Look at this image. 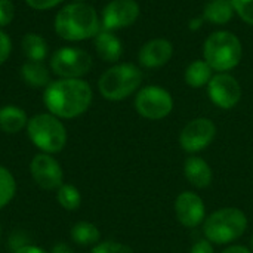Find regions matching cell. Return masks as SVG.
Here are the masks:
<instances>
[{"label":"cell","instance_id":"1","mask_svg":"<svg viewBox=\"0 0 253 253\" xmlns=\"http://www.w3.org/2000/svg\"><path fill=\"white\" fill-rule=\"evenodd\" d=\"M43 101L55 117L74 119L89 108L92 89L82 79H59L46 86Z\"/></svg>","mask_w":253,"mask_h":253},{"label":"cell","instance_id":"2","mask_svg":"<svg viewBox=\"0 0 253 253\" xmlns=\"http://www.w3.org/2000/svg\"><path fill=\"white\" fill-rule=\"evenodd\" d=\"M56 34L68 42H80L95 37L101 31L96 10L87 3H70L55 18Z\"/></svg>","mask_w":253,"mask_h":253},{"label":"cell","instance_id":"3","mask_svg":"<svg viewBox=\"0 0 253 253\" xmlns=\"http://www.w3.org/2000/svg\"><path fill=\"white\" fill-rule=\"evenodd\" d=\"M246 228L248 218L240 209L224 208L206 218L203 231L211 243L227 245L240 239Z\"/></svg>","mask_w":253,"mask_h":253},{"label":"cell","instance_id":"4","mask_svg":"<svg viewBox=\"0 0 253 253\" xmlns=\"http://www.w3.org/2000/svg\"><path fill=\"white\" fill-rule=\"evenodd\" d=\"M205 61L216 71H228L242 59V43L230 31H216L205 42Z\"/></svg>","mask_w":253,"mask_h":253},{"label":"cell","instance_id":"5","mask_svg":"<svg viewBox=\"0 0 253 253\" xmlns=\"http://www.w3.org/2000/svg\"><path fill=\"white\" fill-rule=\"evenodd\" d=\"M142 82V73L133 64H117L108 68L99 79L101 95L108 101H122L132 95Z\"/></svg>","mask_w":253,"mask_h":253},{"label":"cell","instance_id":"6","mask_svg":"<svg viewBox=\"0 0 253 253\" xmlns=\"http://www.w3.org/2000/svg\"><path fill=\"white\" fill-rule=\"evenodd\" d=\"M31 142L46 154L59 153L67 144V130L53 114H37L27 123Z\"/></svg>","mask_w":253,"mask_h":253},{"label":"cell","instance_id":"7","mask_svg":"<svg viewBox=\"0 0 253 253\" xmlns=\"http://www.w3.org/2000/svg\"><path fill=\"white\" fill-rule=\"evenodd\" d=\"M92 56L79 47H61L50 58L52 71L62 79H79L92 68Z\"/></svg>","mask_w":253,"mask_h":253},{"label":"cell","instance_id":"8","mask_svg":"<svg viewBox=\"0 0 253 253\" xmlns=\"http://www.w3.org/2000/svg\"><path fill=\"white\" fill-rule=\"evenodd\" d=\"M136 111L150 120H160L170 114L173 99L170 93L159 86H147L141 89L135 98Z\"/></svg>","mask_w":253,"mask_h":253},{"label":"cell","instance_id":"9","mask_svg":"<svg viewBox=\"0 0 253 253\" xmlns=\"http://www.w3.org/2000/svg\"><path fill=\"white\" fill-rule=\"evenodd\" d=\"M216 135V126L209 119H194L179 135V145L187 153H197L209 147Z\"/></svg>","mask_w":253,"mask_h":253},{"label":"cell","instance_id":"10","mask_svg":"<svg viewBox=\"0 0 253 253\" xmlns=\"http://www.w3.org/2000/svg\"><path fill=\"white\" fill-rule=\"evenodd\" d=\"M30 172L34 182L43 190H55L62 185V168L50 154L34 156L30 163Z\"/></svg>","mask_w":253,"mask_h":253},{"label":"cell","instance_id":"11","mask_svg":"<svg viewBox=\"0 0 253 253\" xmlns=\"http://www.w3.org/2000/svg\"><path fill=\"white\" fill-rule=\"evenodd\" d=\"M139 16V6L135 0H111L102 10V30H119L132 25Z\"/></svg>","mask_w":253,"mask_h":253},{"label":"cell","instance_id":"12","mask_svg":"<svg viewBox=\"0 0 253 253\" xmlns=\"http://www.w3.org/2000/svg\"><path fill=\"white\" fill-rule=\"evenodd\" d=\"M208 92L212 102L224 110L236 107L242 98V87L239 82L233 76L225 73L211 79L208 84Z\"/></svg>","mask_w":253,"mask_h":253},{"label":"cell","instance_id":"13","mask_svg":"<svg viewBox=\"0 0 253 253\" xmlns=\"http://www.w3.org/2000/svg\"><path fill=\"white\" fill-rule=\"evenodd\" d=\"M175 213H176L178 221L184 227L196 228L205 221L206 209H205L203 200L197 194H194L191 191H185L176 197Z\"/></svg>","mask_w":253,"mask_h":253},{"label":"cell","instance_id":"14","mask_svg":"<svg viewBox=\"0 0 253 253\" xmlns=\"http://www.w3.org/2000/svg\"><path fill=\"white\" fill-rule=\"evenodd\" d=\"M173 53L172 43L165 39H154L145 43L139 50V62L145 68H157L165 65Z\"/></svg>","mask_w":253,"mask_h":253},{"label":"cell","instance_id":"15","mask_svg":"<svg viewBox=\"0 0 253 253\" xmlns=\"http://www.w3.org/2000/svg\"><path fill=\"white\" fill-rule=\"evenodd\" d=\"M184 173L196 188H206L212 184V169L202 157H188L184 163Z\"/></svg>","mask_w":253,"mask_h":253},{"label":"cell","instance_id":"16","mask_svg":"<svg viewBox=\"0 0 253 253\" xmlns=\"http://www.w3.org/2000/svg\"><path fill=\"white\" fill-rule=\"evenodd\" d=\"M95 49L99 58L107 62L119 61L123 53V44L120 39L108 30H101L95 36Z\"/></svg>","mask_w":253,"mask_h":253},{"label":"cell","instance_id":"17","mask_svg":"<svg viewBox=\"0 0 253 253\" xmlns=\"http://www.w3.org/2000/svg\"><path fill=\"white\" fill-rule=\"evenodd\" d=\"M27 114L24 110L15 105H6L0 108V130L6 133H18L27 126Z\"/></svg>","mask_w":253,"mask_h":253},{"label":"cell","instance_id":"18","mask_svg":"<svg viewBox=\"0 0 253 253\" xmlns=\"http://www.w3.org/2000/svg\"><path fill=\"white\" fill-rule=\"evenodd\" d=\"M234 15V6L231 0H209L205 6L203 18L212 24L224 25Z\"/></svg>","mask_w":253,"mask_h":253},{"label":"cell","instance_id":"19","mask_svg":"<svg viewBox=\"0 0 253 253\" xmlns=\"http://www.w3.org/2000/svg\"><path fill=\"white\" fill-rule=\"evenodd\" d=\"M21 76L33 87H46L50 83V74L43 62L28 61L21 68Z\"/></svg>","mask_w":253,"mask_h":253},{"label":"cell","instance_id":"20","mask_svg":"<svg viewBox=\"0 0 253 253\" xmlns=\"http://www.w3.org/2000/svg\"><path fill=\"white\" fill-rule=\"evenodd\" d=\"M22 50L28 61H36V62H43V59L47 55V43L46 40L34 33H27L22 37Z\"/></svg>","mask_w":253,"mask_h":253},{"label":"cell","instance_id":"21","mask_svg":"<svg viewBox=\"0 0 253 253\" xmlns=\"http://www.w3.org/2000/svg\"><path fill=\"white\" fill-rule=\"evenodd\" d=\"M212 71V67L206 61H194L185 70V82L191 87H202L209 84Z\"/></svg>","mask_w":253,"mask_h":253},{"label":"cell","instance_id":"22","mask_svg":"<svg viewBox=\"0 0 253 253\" xmlns=\"http://www.w3.org/2000/svg\"><path fill=\"white\" fill-rule=\"evenodd\" d=\"M99 230L90 222H77L71 230V239L74 243L82 246L96 245L99 242Z\"/></svg>","mask_w":253,"mask_h":253},{"label":"cell","instance_id":"23","mask_svg":"<svg viewBox=\"0 0 253 253\" xmlns=\"http://www.w3.org/2000/svg\"><path fill=\"white\" fill-rule=\"evenodd\" d=\"M58 203L65 209V211H76L79 209L80 203H82V196L80 191L71 185V184H62L58 188Z\"/></svg>","mask_w":253,"mask_h":253},{"label":"cell","instance_id":"24","mask_svg":"<svg viewBox=\"0 0 253 253\" xmlns=\"http://www.w3.org/2000/svg\"><path fill=\"white\" fill-rule=\"evenodd\" d=\"M16 191V184L12 176V173L0 166V209H3L15 196Z\"/></svg>","mask_w":253,"mask_h":253},{"label":"cell","instance_id":"25","mask_svg":"<svg viewBox=\"0 0 253 253\" xmlns=\"http://www.w3.org/2000/svg\"><path fill=\"white\" fill-rule=\"evenodd\" d=\"M234 6V12L248 22L249 25H253V0H231Z\"/></svg>","mask_w":253,"mask_h":253},{"label":"cell","instance_id":"26","mask_svg":"<svg viewBox=\"0 0 253 253\" xmlns=\"http://www.w3.org/2000/svg\"><path fill=\"white\" fill-rule=\"evenodd\" d=\"M90 253H133V251L129 246L117 242H104L96 245Z\"/></svg>","mask_w":253,"mask_h":253},{"label":"cell","instance_id":"27","mask_svg":"<svg viewBox=\"0 0 253 253\" xmlns=\"http://www.w3.org/2000/svg\"><path fill=\"white\" fill-rule=\"evenodd\" d=\"M15 16V6L10 0H0V27H6Z\"/></svg>","mask_w":253,"mask_h":253},{"label":"cell","instance_id":"28","mask_svg":"<svg viewBox=\"0 0 253 253\" xmlns=\"http://www.w3.org/2000/svg\"><path fill=\"white\" fill-rule=\"evenodd\" d=\"M10 52H12V42L9 36L3 30H0V65L7 61Z\"/></svg>","mask_w":253,"mask_h":253},{"label":"cell","instance_id":"29","mask_svg":"<svg viewBox=\"0 0 253 253\" xmlns=\"http://www.w3.org/2000/svg\"><path fill=\"white\" fill-rule=\"evenodd\" d=\"M25 1L30 7H33L36 10H46V9L55 7L62 0H25Z\"/></svg>","mask_w":253,"mask_h":253},{"label":"cell","instance_id":"30","mask_svg":"<svg viewBox=\"0 0 253 253\" xmlns=\"http://www.w3.org/2000/svg\"><path fill=\"white\" fill-rule=\"evenodd\" d=\"M190 253H215L212 243L206 239V240H199L193 245Z\"/></svg>","mask_w":253,"mask_h":253},{"label":"cell","instance_id":"31","mask_svg":"<svg viewBox=\"0 0 253 253\" xmlns=\"http://www.w3.org/2000/svg\"><path fill=\"white\" fill-rule=\"evenodd\" d=\"M50 253H73V249L65 245V243H58L52 248V252Z\"/></svg>","mask_w":253,"mask_h":253},{"label":"cell","instance_id":"32","mask_svg":"<svg viewBox=\"0 0 253 253\" xmlns=\"http://www.w3.org/2000/svg\"><path fill=\"white\" fill-rule=\"evenodd\" d=\"M15 253H46L44 251H42L40 248L37 246H21L16 249Z\"/></svg>","mask_w":253,"mask_h":253},{"label":"cell","instance_id":"33","mask_svg":"<svg viewBox=\"0 0 253 253\" xmlns=\"http://www.w3.org/2000/svg\"><path fill=\"white\" fill-rule=\"evenodd\" d=\"M222 253H252L248 248L245 246H230L228 249H225Z\"/></svg>","mask_w":253,"mask_h":253},{"label":"cell","instance_id":"34","mask_svg":"<svg viewBox=\"0 0 253 253\" xmlns=\"http://www.w3.org/2000/svg\"><path fill=\"white\" fill-rule=\"evenodd\" d=\"M193 24H191V28H197L200 24H202V19H196V21H191Z\"/></svg>","mask_w":253,"mask_h":253},{"label":"cell","instance_id":"35","mask_svg":"<svg viewBox=\"0 0 253 253\" xmlns=\"http://www.w3.org/2000/svg\"><path fill=\"white\" fill-rule=\"evenodd\" d=\"M251 248H252V251H253V236H252V239H251Z\"/></svg>","mask_w":253,"mask_h":253},{"label":"cell","instance_id":"36","mask_svg":"<svg viewBox=\"0 0 253 253\" xmlns=\"http://www.w3.org/2000/svg\"><path fill=\"white\" fill-rule=\"evenodd\" d=\"M74 1H77V3H84V0H74Z\"/></svg>","mask_w":253,"mask_h":253},{"label":"cell","instance_id":"37","mask_svg":"<svg viewBox=\"0 0 253 253\" xmlns=\"http://www.w3.org/2000/svg\"><path fill=\"white\" fill-rule=\"evenodd\" d=\"M0 236H1V230H0Z\"/></svg>","mask_w":253,"mask_h":253}]
</instances>
